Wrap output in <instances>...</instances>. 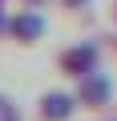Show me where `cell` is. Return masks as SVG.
Here are the masks:
<instances>
[{
    "mask_svg": "<svg viewBox=\"0 0 117 121\" xmlns=\"http://www.w3.org/2000/svg\"><path fill=\"white\" fill-rule=\"evenodd\" d=\"M52 65H56V73L65 81H81V77H89V73H97L105 65V48L97 40H73V44H65L56 52Z\"/></svg>",
    "mask_w": 117,
    "mask_h": 121,
    "instance_id": "obj_1",
    "label": "cell"
},
{
    "mask_svg": "<svg viewBox=\"0 0 117 121\" xmlns=\"http://www.w3.org/2000/svg\"><path fill=\"white\" fill-rule=\"evenodd\" d=\"M73 93H77V105H81L85 113H105V109L113 105V97H117V85H113V77H109L105 69H97V73L73 81Z\"/></svg>",
    "mask_w": 117,
    "mask_h": 121,
    "instance_id": "obj_2",
    "label": "cell"
},
{
    "mask_svg": "<svg viewBox=\"0 0 117 121\" xmlns=\"http://www.w3.org/2000/svg\"><path fill=\"white\" fill-rule=\"evenodd\" d=\"M44 32H48V20L36 12V8H16V12H8V40L12 44H20V48H36L40 40H44Z\"/></svg>",
    "mask_w": 117,
    "mask_h": 121,
    "instance_id": "obj_3",
    "label": "cell"
},
{
    "mask_svg": "<svg viewBox=\"0 0 117 121\" xmlns=\"http://www.w3.org/2000/svg\"><path fill=\"white\" fill-rule=\"evenodd\" d=\"M77 109L81 105L73 89H44L36 97V121H73Z\"/></svg>",
    "mask_w": 117,
    "mask_h": 121,
    "instance_id": "obj_4",
    "label": "cell"
},
{
    "mask_svg": "<svg viewBox=\"0 0 117 121\" xmlns=\"http://www.w3.org/2000/svg\"><path fill=\"white\" fill-rule=\"evenodd\" d=\"M0 121H20V109L8 93H0Z\"/></svg>",
    "mask_w": 117,
    "mask_h": 121,
    "instance_id": "obj_5",
    "label": "cell"
},
{
    "mask_svg": "<svg viewBox=\"0 0 117 121\" xmlns=\"http://www.w3.org/2000/svg\"><path fill=\"white\" fill-rule=\"evenodd\" d=\"M56 4H61L65 12H85V8L93 4V0H56Z\"/></svg>",
    "mask_w": 117,
    "mask_h": 121,
    "instance_id": "obj_6",
    "label": "cell"
},
{
    "mask_svg": "<svg viewBox=\"0 0 117 121\" xmlns=\"http://www.w3.org/2000/svg\"><path fill=\"white\" fill-rule=\"evenodd\" d=\"M0 40H8V8H0Z\"/></svg>",
    "mask_w": 117,
    "mask_h": 121,
    "instance_id": "obj_7",
    "label": "cell"
},
{
    "mask_svg": "<svg viewBox=\"0 0 117 121\" xmlns=\"http://www.w3.org/2000/svg\"><path fill=\"white\" fill-rule=\"evenodd\" d=\"M16 4H28V8H44V4H52V0H16Z\"/></svg>",
    "mask_w": 117,
    "mask_h": 121,
    "instance_id": "obj_8",
    "label": "cell"
},
{
    "mask_svg": "<svg viewBox=\"0 0 117 121\" xmlns=\"http://www.w3.org/2000/svg\"><path fill=\"white\" fill-rule=\"evenodd\" d=\"M109 16H113V28H117V0H113V8H109Z\"/></svg>",
    "mask_w": 117,
    "mask_h": 121,
    "instance_id": "obj_9",
    "label": "cell"
},
{
    "mask_svg": "<svg viewBox=\"0 0 117 121\" xmlns=\"http://www.w3.org/2000/svg\"><path fill=\"white\" fill-rule=\"evenodd\" d=\"M101 121H117V113H113V117H101Z\"/></svg>",
    "mask_w": 117,
    "mask_h": 121,
    "instance_id": "obj_10",
    "label": "cell"
},
{
    "mask_svg": "<svg viewBox=\"0 0 117 121\" xmlns=\"http://www.w3.org/2000/svg\"><path fill=\"white\" fill-rule=\"evenodd\" d=\"M0 8H4V0H0Z\"/></svg>",
    "mask_w": 117,
    "mask_h": 121,
    "instance_id": "obj_11",
    "label": "cell"
}]
</instances>
